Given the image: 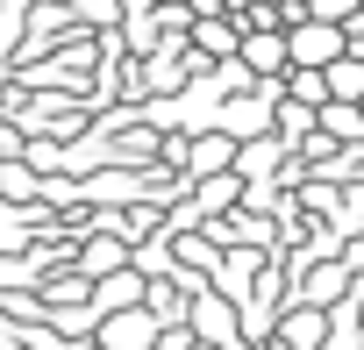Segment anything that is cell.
Wrapping results in <instances>:
<instances>
[{"label": "cell", "instance_id": "obj_1", "mask_svg": "<svg viewBox=\"0 0 364 350\" xmlns=\"http://www.w3.org/2000/svg\"><path fill=\"white\" fill-rule=\"evenodd\" d=\"M343 58V29L336 22H314V15H300L293 29H286V65H307V72H321V65H336Z\"/></svg>", "mask_w": 364, "mask_h": 350}, {"label": "cell", "instance_id": "obj_2", "mask_svg": "<svg viewBox=\"0 0 364 350\" xmlns=\"http://www.w3.org/2000/svg\"><path fill=\"white\" fill-rule=\"evenodd\" d=\"M236 58H243V72H257V79H286V29H250V36H236Z\"/></svg>", "mask_w": 364, "mask_h": 350}, {"label": "cell", "instance_id": "obj_3", "mask_svg": "<svg viewBox=\"0 0 364 350\" xmlns=\"http://www.w3.org/2000/svg\"><path fill=\"white\" fill-rule=\"evenodd\" d=\"M328 72V100H364V58H336V65H321Z\"/></svg>", "mask_w": 364, "mask_h": 350}, {"label": "cell", "instance_id": "obj_4", "mask_svg": "<svg viewBox=\"0 0 364 350\" xmlns=\"http://www.w3.org/2000/svg\"><path fill=\"white\" fill-rule=\"evenodd\" d=\"M193 43H200L208 58H236V29H222L215 15H200V22H193Z\"/></svg>", "mask_w": 364, "mask_h": 350}, {"label": "cell", "instance_id": "obj_5", "mask_svg": "<svg viewBox=\"0 0 364 350\" xmlns=\"http://www.w3.org/2000/svg\"><path fill=\"white\" fill-rule=\"evenodd\" d=\"M193 329H200V336H229V329H236V314H229L222 300H200V307H193Z\"/></svg>", "mask_w": 364, "mask_h": 350}, {"label": "cell", "instance_id": "obj_6", "mask_svg": "<svg viewBox=\"0 0 364 350\" xmlns=\"http://www.w3.org/2000/svg\"><path fill=\"white\" fill-rule=\"evenodd\" d=\"M136 293H143V279H136V272H122V279H107V286H100V307H136Z\"/></svg>", "mask_w": 364, "mask_h": 350}, {"label": "cell", "instance_id": "obj_7", "mask_svg": "<svg viewBox=\"0 0 364 350\" xmlns=\"http://www.w3.org/2000/svg\"><path fill=\"white\" fill-rule=\"evenodd\" d=\"M107 343H122V350H136V343H150V322H143V314H122V322L107 329Z\"/></svg>", "mask_w": 364, "mask_h": 350}, {"label": "cell", "instance_id": "obj_8", "mask_svg": "<svg viewBox=\"0 0 364 350\" xmlns=\"http://www.w3.org/2000/svg\"><path fill=\"white\" fill-rule=\"evenodd\" d=\"M307 15H314V22H336V29H343V22L357 15V0H307Z\"/></svg>", "mask_w": 364, "mask_h": 350}, {"label": "cell", "instance_id": "obj_9", "mask_svg": "<svg viewBox=\"0 0 364 350\" xmlns=\"http://www.w3.org/2000/svg\"><path fill=\"white\" fill-rule=\"evenodd\" d=\"M286 343H293V350H314V343H321V314H300V322L286 329Z\"/></svg>", "mask_w": 364, "mask_h": 350}, {"label": "cell", "instance_id": "obj_10", "mask_svg": "<svg viewBox=\"0 0 364 350\" xmlns=\"http://www.w3.org/2000/svg\"><path fill=\"white\" fill-rule=\"evenodd\" d=\"M229 157H236V150H229V143H215V136L193 150V164H200V171H215V164H229Z\"/></svg>", "mask_w": 364, "mask_h": 350}, {"label": "cell", "instance_id": "obj_11", "mask_svg": "<svg viewBox=\"0 0 364 350\" xmlns=\"http://www.w3.org/2000/svg\"><path fill=\"white\" fill-rule=\"evenodd\" d=\"M357 8H364V0H357Z\"/></svg>", "mask_w": 364, "mask_h": 350}]
</instances>
